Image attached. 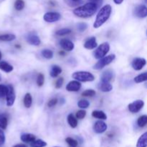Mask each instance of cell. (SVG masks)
<instances>
[{"instance_id": "6da1fadb", "label": "cell", "mask_w": 147, "mask_h": 147, "mask_svg": "<svg viewBox=\"0 0 147 147\" xmlns=\"http://www.w3.org/2000/svg\"><path fill=\"white\" fill-rule=\"evenodd\" d=\"M98 6L94 2H88L73 10V14L80 18H88L93 16L97 11Z\"/></svg>"}, {"instance_id": "7a4b0ae2", "label": "cell", "mask_w": 147, "mask_h": 147, "mask_svg": "<svg viewBox=\"0 0 147 147\" xmlns=\"http://www.w3.org/2000/svg\"><path fill=\"white\" fill-rule=\"evenodd\" d=\"M112 11V7L110 4H106L103 6L98 13L96 16V20L93 23V27L95 29H98L101 27L104 23L107 22L110 17Z\"/></svg>"}, {"instance_id": "3957f363", "label": "cell", "mask_w": 147, "mask_h": 147, "mask_svg": "<svg viewBox=\"0 0 147 147\" xmlns=\"http://www.w3.org/2000/svg\"><path fill=\"white\" fill-rule=\"evenodd\" d=\"M72 77L79 82H92L95 80L94 76L88 71H76L73 73Z\"/></svg>"}, {"instance_id": "277c9868", "label": "cell", "mask_w": 147, "mask_h": 147, "mask_svg": "<svg viewBox=\"0 0 147 147\" xmlns=\"http://www.w3.org/2000/svg\"><path fill=\"white\" fill-rule=\"evenodd\" d=\"M115 58H116V55H115L114 54L104 56V57H102V58L99 59L98 61L93 65V68L94 69V70H101L103 67H106V65H109L110 63H111L112 62L115 60Z\"/></svg>"}, {"instance_id": "5b68a950", "label": "cell", "mask_w": 147, "mask_h": 147, "mask_svg": "<svg viewBox=\"0 0 147 147\" xmlns=\"http://www.w3.org/2000/svg\"><path fill=\"white\" fill-rule=\"evenodd\" d=\"M110 50V45L108 42H103L98 46L93 52V57L96 59H100L106 56Z\"/></svg>"}, {"instance_id": "8992f818", "label": "cell", "mask_w": 147, "mask_h": 147, "mask_svg": "<svg viewBox=\"0 0 147 147\" xmlns=\"http://www.w3.org/2000/svg\"><path fill=\"white\" fill-rule=\"evenodd\" d=\"M6 98H7V106H12L14 105L16 99V95L14 88L11 85L7 86V93L6 95Z\"/></svg>"}, {"instance_id": "52a82bcc", "label": "cell", "mask_w": 147, "mask_h": 147, "mask_svg": "<svg viewBox=\"0 0 147 147\" xmlns=\"http://www.w3.org/2000/svg\"><path fill=\"white\" fill-rule=\"evenodd\" d=\"M61 18V14L55 11H49L46 12L43 16V19L45 22L49 23L56 22Z\"/></svg>"}, {"instance_id": "ba28073f", "label": "cell", "mask_w": 147, "mask_h": 147, "mask_svg": "<svg viewBox=\"0 0 147 147\" xmlns=\"http://www.w3.org/2000/svg\"><path fill=\"white\" fill-rule=\"evenodd\" d=\"M144 106V102L142 100H136L134 101L133 103H130L129 105V111L133 113H138L142 109V108Z\"/></svg>"}, {"instance_id": "9c48e42d", "label": "cell", "mask_w": 147, "mask_h": 147, "mask_svg": "<svg viewBox=\"0 0 147 147\" xmlns=\"http://www.w3.org/2000/svg\"><path fill=\"white\" fill-rule=\"evenodd\" d=\"M134 14L139 18H145L147 16V8L144 4H140L135 7Z\"/></svg>"}, {"instance_id": "30bf717a", "label": "cell", "mask_w": 147, "mask_h": 147, "mask_svg": "<svg viewBox=\"0 0 147 147\" xmlns=\"http://www.w3.org/2000/svg\"><path fill=\"white\" fill-rule=\"evenodd\" d=\"M146 64V60L142 57H136L133 60L131 66L134 70H141Z\"/></svg>"}, {"instance_id": "8fae6325", "label": "cell", "mask_w": 147, "mask_h": 147, "mask_svg": "<svg viewBox=\"0 0 147 147\" xmlns=\"http://www.w3.org/2000/svg\"><path fill=\"white\" fill-rule=\"evenodd\" d=\"M107 124L102 120L98 121L93 125V131L96 134H103L107 129Z\"/></svg>"}, {"instance_id": "7c38bea8", "label": "cell", "mask_w": 147, "mask_h": 147, "mask_svg": "<svg viewBox=\"0 0 147 147\" xmlns=\"http://www.w3.org/2000/svg\"><path fill=\"white\" fill-rule=\"evenodd\" d=\"M81 88V83L78 80H72L66 86V90L68 92H78Z\"/></svg>"}, {"instance_id": "4fadbf2b", "label": "cell", "mask_w": 147, "mask_h": 147, "mask_svg": "<svg viewBox=\"0 0 147 147\" xmlns=\"http://www.w3.org/2000/svg\"><path fill=\"white\" fill-rule=\"evenodd\" d=\"M60 45L65 51L70 52L75 48L74 43L70 40H67V39H62L60 41Z\"/></svg>"}, {"instance_id": "5bb4252c", "label": "cell", "mask_w": 147, "mask_h": 147, "mask_svg": "<svg viewBox=\"0 0 147 147\" xmlns=\"http://www.w3.org/2000/svg\"><path fill=\"white\" fill-rule=\"evenodd\" d=\"M97 41H96V37H91L86 40L84 42V47L87 50H93L97 47Z\"/></svg>"}, {"instance_id": "9a60e30c", "label": "cell", "mask_w": 147, "mask_h": 147, "mask_svg": "<svg viewBox=\"0 0 147 147\" xmlns=\"http://www.w3.org/2000/svg\"><path fill=\"white\" fill-rule=\"evenodd\" d=\"M27 41L30 43V45H32L34 46L40 45L41 43V40H40V37L37 35L36 34H29L27 37Z\"/></svg>"}, {"instance_id": "2e32d148", "label": "cell", "mask_w": 147, "mask_h": 147, "mask_svg": "<svg viewBox=\"0 0 147 147\" xmlns=\"http://www.w3.org/2000/svg\"><path fill=\"white\" fill-rule=\"evenodd\" d=\"M98 88L100 91L108 93V92L111 91L112 89H113V86L109 82H105L100 80V83L98 85Z\"/></svg>"}, {"instance_id": "e0dca14e", "label": "cell", "mask_w": 147, "mask_h": 147, "mask_svg": "<svg viewBox=\"0 0 147 147\" xmlns=\"http://www.w3.org/2000/svg\"><path fill=\"white\" fill-rule=\"evenodd\" d=\"M113 78V72L111 70H106L102 73V76L100 77V80L105 82H109L110 83Z\"/></svg>"}, {"instance_id": "ac0fdd59", "label": "cell", "mask_w": 147, "mask_h": 147, "mask_svg": "<svg viewBox=\"0 0 147 147\" xmlns=\"http://www.w3.org/2000/svg\"><path fill=\"white\" fill-rule=\"evenodd\" d=\"M0 70L5 72V73H9L13 71L14 67H13V66L9 64L6 61H1L0 62Z\"/></svg>"}, {"instance_id": "d6986e66", "label": "cell", "mask_w": 147, "mask_h": 147, "mask_svg": "<svg viewBox=\"0 0 147 147\" xmlns=\"http://www.w3.org/2000/svg\"><path fill=\"white\" fill-rule=\"evenodd\" d=\"M147 146V133L145 132L139 137L136 144V147H146Z\"/></svg>"}, {"instance_id": "ffe728a7", "label": "cell", "mask_w": 147, "mask_h": 147, "mask_svg": "<svg viewBox=\"0 0 147 147\" xmlns=\"http://www.w3.org/2000/svg\"><path fill=\"white\" fill-rule=\"evenodd\" d=\"M63 70H62L61 67L59 65H53L51 67V70H50V76L53 78H56L62 73Z\"/></svg>"}, {"instance_id": "44dd1931", "label": "cell", "mask_w": 147, "mask_h": 147, "mask_svg": "<svg viewBox=\"0 0 147 147\" xmlns=\"http://www.w3.org/2000/svg\"><path fill=\"white\" fill-rule=\"evenodd\" d=\"M8 125V117L4 113H0V129H6Z\"/></svg>"}, {"instance_id": "7402d4cb", "label": "cell", "mask_w": 147, "mask_h": 147, "mask_svg": "<svg viewBox=\"0 0 147 147\" xmlns=\"http://www.w3.org/2000/svg\"><path fill=\"white\" fill-rule=\"evenodd\" d=\"M20 138H21V140L24 143H31L36 139L35 136L31 134H24L22 135Z\"/></svg>"}, {"instance_id": "603a6c76", "label": "cell", "mask_w": 147, "mask_h": 147, "mask_svg": "<svg viewBox=\"0 0 147 147\" xmlns=\"http://www.w3.org/2000/svg\"><path fill=\"white\" fill-rule=\"evenodd\" d=\"M92 116L96 118V119H100V120H106L107 119V116L102 111H93L92 112Z\"/></svg>"}, {"instance_id": "cb8c5ba5", "label": "cell", "mask_w": 147, "mask_h": 147, "mask_svg": "<svg viewBox=\"0 0 147 147\" xmlns=\"http://www.w3.org/2000/svg\"><path fill=\"white\" fill-rule=\"evenodd\" d=\"M67 123L70 125V127L73 128V129H75L78 126L77 119L72 113H70V114H69L67 116Z\"/></svg>"}, {"instance_id": "d4e9b609", "label": "cell", "mask_w": 147, "mask_h": 147, "mask_svg": "<svg viewBox=\"0 0 147 147\" xmlns=\"http://www.w3.org/2000/svg\"><path fill=\"white\" fill-rule=\"evenodd\" d=\"M32 103V98L31 94L30 93H26L24 98V105L25 108L30 109Z\"/></svg>"}, {"instance_id": "484cf974", "label": "cell", "mask_w": 147, "mask_h": 147, "mask_svg": "<svg viewBox=\"0 0 147 147\" xmlns=\"http://www.w3.org/2000/svg\"><path fill=\"white\" fill-rule=\"evenodd\" d=\"M16 39V35L14 34H0V40L3 42H10Z\"/></svg>"}, {"instance_id": "4316f807", "label": "cell", "mask_w": 147, "mask_h": 147, "mask_svg": "<svg viewBox=\"0 0 147 147\" xmlns=\"http://www.w3.org/2000/svg\"><path fill=\"white\" fill-rule=\"evenodd\" d=\"M135 83H143V82H145L147 80V73L146 72L142 73V74H139V76H136L134 79Z\"/></svg>"}, {"instance_id": "83f0119b", "label": "cell", "mask_w": 147, "mask_h": 147, "mask_svg": "<svg viewBox=\"0 0 147 147\" xmlns=\"http://www.w3.org/2000/svg\"><path fill=\"white\" fill-rule=\"evenodd\" d=\"M47 146V143L42 139H37V140H34L30 144L31 147H45Z\"/></svg>"}, {"instance_id": "f1b7e54d", "label": "cell", "mask_w": 147, "mask_h": 147, "mask_svg": "<svg viewBox=\"0 0 147 147\" xmlns=\"http://www.w3.org/2000/svg\"><path fill=\"white\" fill-rule=\"evenodd\" d=\"M147 123V116L146 115H143L140 116L137 120V125L139 127L143 128L144 127Z\"/></svg>"}, {"instance_id": "f546056e", "label": "cell", "mask_w": 147, "mask_h": 147, "mask_svg": "<svg viewBox=\"0 0 147 147\" xmlns=\"http://www.w3.org/2000/svg\"><path fill=\"white\" fill-rule=\"evenodd\" d=\"M41 54L45 58L47 59V60H50V59H52L53 57V52L52 50H49V49H45V50H42Z\"/></svg>"}, {"instance_id": "4dcf8cb0", "label": "cell", "mask_w": 147, "mask_h": 147, "mask_svg": "<svg viewBox=\"0 0 147 147\" xmlns=\"http://www.w3.org/2000/svg\"><path fill=\"white\" fill-rule=\"evenodd\" d=\"M25 3L23 0H16L14 2V8L17 11H21L24 8Z\"/></svg>"}, {"instance_id": "1f68e13d", "label": "cell", "mask_w": 147, "mask_h": 147, "mask_svg": "<svg viewBox=\"0 0 147 147\" xmlns=\"http://www.w3.org/2000/svg\"><path fill=\"white\" fill-rule=\"evenodd\" d=\"M70 33H71V30L70 28H63L57 30L55 34L58 36H64L70 34Z\"/></svg>"}, {"instance_id": "d6a6232c", "label": "cell", "mask_w": 147, "mask_h": 147, "mask_svg": "<svg viewBox=\"0 0 147 147\" xmlns=\"http://www.w3.org/2000/svg\"><path fill=\"white\" fill-rule=\"evenodd\" d=\"M89 106H90V103L88 102V100H84V99L79 100L78 103V106L81 109H87Z\"/></svg>"}, {"instance_id": "836d02e7", "label": "cell", "mask_w": 147, "mask_h": 147, "mask_svg": "<svg viewBox=\"0 0 147 147\" xmlns=\"http://www.w3.org/2000/svg\"><path fill=\"white\" fill-rule=\"evenodd\" d=\"M96 94V93L94 90H93V89H88V90H86L85 91H83L81 95L83 97H93Z\"/></svg>"}, {"instance_id": "e575fe53", "label": "cell", "mask_w": 147, "mask_h": 147, "mask_svg": "<svg viewBox=\"0 0 147 147\" xmlns=\"http://www.w3.org/2000/svg\"><path fill=\"white\" fill-rule=\"evenodd\" d=\"M45 83V76L42 73H40L37 78V85L39 87H42Z\"/></svg>"}, {"instance_id": "d590c367", "label": "cell", "mask_w": 147, "mask_h": 147, "mask_svg": "<svg viewBox=\"0 0 147 147\" xmlns=\"http://www.w3.org/2000/svg\"><path fill=\"white\" fill-rule=\"evenodd\" d=\"M65 142H67V143L68 144L70 145V146L71 147H76L78 146V143L77 141H76V139H73V138H71V137L66 138Z\"/></svg>"}, {"instance_id": "8d00e7d4", "label": "cell", "mask_w": 147, "mask_h": 147, "mask_svg": "<svg viewBox=\"0 0 147 147\" xmlns=\"http://www.w3.org/2000/svg\"><path fill=\"white\" fill-rule=\"evenodd\" d=\"M7 93V86L0 84V98L5 97Z\"/></svg>"}, {"instance_id": "74e56055", "label": "cell", "mask_w": 147, "mask_h": 147, "mask_svg": "<svg viewBox=\"0 0 147 147\" xmlns=\"http://www.w3.org/2000/svg\"><path fill=\"white\" fill-rule=\"evenodd\" d=\"M77 28L80 32H83L88 28V24L85 22H80L77 24Z\"/></svg>"}, {"instance_id": "f35d334b", "label": "cell", "mask_w": 147, "mask_h": 147, "mask_svg": "<svg viewBox=\"0 0 147 147\" xmlns=\"http://www.w3.org/2000/svg\"><path fill=\"white\" fill-rule=\"evenodd\" d=\"M76 119H83L86 117V111L85 110H80L76 112Z\"/></svg>"}, {"instance_id": "ab89813d", "label": "cell", "mask_w": 147, "mask_h": 147, "mask_svg": "<svg viewBox=\"0 0 147 147\" xmlns=\"http://www.w3.org/2000/svg\"><path fill=\"white\" fill-rule=\"evenodd\" d=\"M5 134L1 129H0V147L2 146L5 143Z\"/></svg>"}, {"instance_id": "60d3db41", "label": "cell", "mask_w": 147, "mask_h": 147, "mask_svg": "<svg viewBox=\"0 0 147 147\" xmlns=\"http://www.w3.org/2000/svg\"><path fill=\"white\" fill-rule=\"evenodd\" d=\"M63 83H64V79L63 78H59L57 80H56L55 83V88H56L59 89L63 86Z\"/></svg>"}, {"instance_id": "b9f144b4", "label": "cell", "mask_w": 147, "mask_h": 147, "mask_svg": "<svg viewBox=\"0 0 147 147\" xmlns=\"http://www.w3.org/2000/svg\"><path fill=\"white\" fill-rule=\"evenodd\" d=\"M57 103V99L55 98H52L49 100L48 103H47V106H48L49 108H52L53 107V106H55Z\"/></svg>"}, {"instance_id": "7bdbcfd3", "label": "cell", "mask_w": 147, "mask_h": 147, "mask_svg": "<svg viewBox=\"0 0 147 147\" xmlns=\"http://www.w3.org/2000/svg\"><path fill=\"white\" fill-rule=\"evenodd\" d=\"M90 1H91L92 2L96 3L98 6L100 5V4L102 3V0H90Z\"/></svg>"}, {"instance_id": "ee69618b", "label": "cell", "mask_w": 147, "mask_h": 147, "mask_svg": "<svg viewBox=\"0 0 147 147\" xmlns=\"http://www.w3.org/2000/svg\"><path fill=\"white\" fill-rule=\"evenodd\" d=\"M13 147H27V145L24 144H18L14 145Z\"/></svg>"}, {"instance_id": "f6af8a7d", "label": "cell", "mask_w": 147, "mask_h": 147, "mask_svg": "<svg viewBox=\"0 0 147 147\" xmlns=\"http://www.w3.org/2000/svg\"><path fill=\"white\" fill-rule=\"evenodd\" d=\"M115 4H121L123 1V0H113Z\"/></svg>"}, {"instance_id": "bcb514c9", "label": "cell", "mask_w": 147, "mask_h": 147, "mask_svg": "<svg viewBox=\"0 0 147 147\" xmlns=\"http://www.w3.org/2000/svg\"><path fill=\"white\" fill-rule=\"evenodd\" d=\"M59 54H60V55H64L65 52L64 51H60V52H59Z\"/></svg>"}, {"instance_id": "7dc6e473", "label": "cell", "mask_w": 147, "mask_h": 147, "mask_svg": "<svg viewBox=\"0 0 147 147\" xmlns=\"http://www.w3.org/2000/svg\"><path fill=\"white\" fill-rule=\"evenodd\" d=\"M72 1H73V2H78V1H80V0H71Z\"/></svg>"}, {"instance_id": "c3c4849f", "label": "cell", "mask_w": 147, "mask_h": 147, "mask_svg": "<svg viewBox=\"0 0 147 147\" xmlns=\"http://www.w3.org/2000/svg\"><path fill=\"white\" fill-rule=\"evenodd\" d=\"M1 57H2V54H1V51H0V60H1Z\"/></svg>"}, {"instance_id": "681fc988", "label": "cell", "mask_w": 147, "mask_h": 147, "mask_svg": "<svg viewBox=\"0 0 147 147\" xmlns=\"http://www.w3.org/2000/svg\"><path fill=\"white\" fill-rule=\"evenodd\" d=\"M1 76H0V80H1Z\"/></svg>"}, {"instance_id": "f907efd6", "label": "cell", "mask_w": 147, "mask_h": 147, "mask_svg": "<svg viewBox=\"0 0 147 147\" xmlns=\"http://www.w3.org/2000/svg\"><path fill=\"white\" fill-rule=\"evenodd\" d=\"M54 147H57V146H54Z\"/></svg>"}]
</instances>
